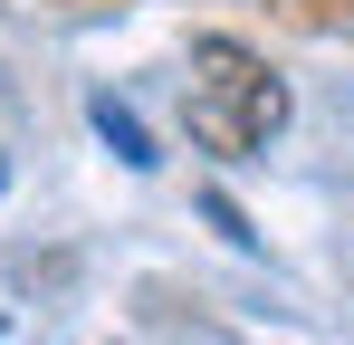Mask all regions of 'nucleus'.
<instances>
[{
    "label": "nucleus",
    "instance_id": "obj_3",
    "mask_svg": "<svg viewBox=\"0 0 354 345\" xmlns=\"http://www.w3.org/2000/svg\"><path fill=\"white\" fill-rule=\"evenodd\" d=\"M201 211H211V221L230 230V249H259V230L239 221V202H230V192H201Z\"/></svg>",
    "mask_w": 354,
    "mask_h": 345
},
{
    "label": "nucleus",
    "instance_id": "obj_2",
    "mask_svg": "<svg viewBox=\"0 0 354 345\" xmlns=\"http://www.w3.org/2000/svg\"><path fill=\"white\" fill-rule=\"evenodd\" d=\"M86 115H96V134L115 144V163H134V172H153L163 154H153V134L134 125V106H115V96H86Z\"/></svg>",
    "mask_w": 354,
    "mask_h": 345
},
{
    "label": "nucleus",
    "instance_id": "obj_1",
    "mask_svg": "<svg viewBox=\"0 0 354 345\" xmlns=\"http://www.w3.org/2000/svg\"><path fill=\"white\" fill-rule=\"evenodd\" d=\"M182 115H192V144H211V154H259V144L288 125V87H278L268 57L239 48V39H192Z\"/></svg>",
    "mask_w": 354,
    "mask_h": 345
},
{
    "label": "nucleus",
    "instance_id": "obj_4",
    "mask_svg": "<svg viewBox=\"0 0 354 345\" xmlns=\"http://www.w3.org/2000/svg\"><path fill=\"white\" fill-rule=\"evenodd\" d=\"M0 182H10V172H0Z\"/></svg>",
    "mask_w": 354,
    "mask_h": 345
}]
</instances>
